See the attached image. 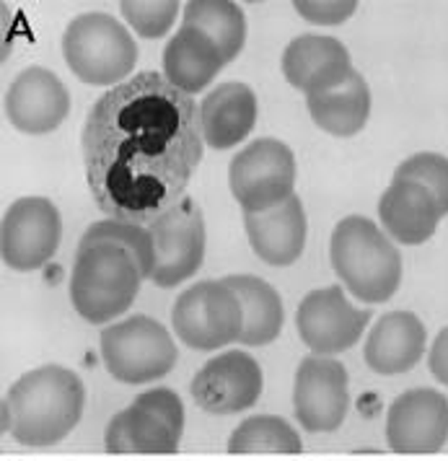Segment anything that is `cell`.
Masks as SVG:
<instances>
[{
  "instance_id": "20",
  "label": "cell",
  "mask_w": 448,
  "mask_h": 461,
  "mask_svg": "<svg viewBox=\"0 0 448 461\" xmlns=\"http://www.w3.org/2000/svg\"><path fill=\"white\" fill-rule=\"evenodd\" d=\"M256 125V96L252 86L228 81L205 94L200 104V127L205 146L228 150L238 146Z\"/></svg>"
},
{
  "instance_id": "6",
  "label": "cell",
  "mask_w": 448,
  "mask_h": 461,
  "mask_svg": "<svg viewBox=\"0 0 448 461\" xmlns=\"http://www.w3.org/2000/svg\"><path fill=\"white\" fill-rule=\"evenodd\" d=\"M99 345L109 376L120 384H148L164 378L179 357L166 327L143 314L104 327Z\"/></svg>"
},
{
  "instance_id": "14",
  "label": "cell",
  "mask_w": 448,
  "mask_h": 461,
  "mask_svg": "<svg viewBox=\"0 0 448 461\" xmlns=\"http://www.w3.org/2000/svg\"><path fill=\"white\" fill-rule=\"evenodd\" d=\"M448 440V399L435 389H409L386 412V443L397 454H433Z\"/></svg>"
},
{
  "instance_id": "7",
  "label": "cell",
  "mask_w": 448,
  "mask_h": 461,
  "mask_svg": "<svg viewBox=\"0 0 448 461\" xmlns=\"http://www.w3.org/2000/svg\"><path fill=\"white\" fill-rule=\"evenodd\" d=\"M171 327L187 348L218 350L241 339L244 309L226 280H202L174 301Z\"/></svg>"
},
{
  "instance_id": "30",
  "label": "cell",
  "mask_w": 448,
  "mask_h": 461,
  "mask_svg": "<svg viewBox=\"0 0 448 461\" xmlns=\"http://www.w3.org/2000/svg\"><path fill=\"white\" fill-rule=\"evenodd\" d=\"M293 8L299 11L300 19H306L309 23L337 26L358 11V3L355 0H296Z\"/></svg>"
},
{
  "instance_id": "12",
  "label": "cell",
  "mask_w": 448,
  "mask_h": 461,
  "mask_svg": "<svg viewBox=\"0 0 448 461\" xmlns=\"http://www.w3.org/2000/svg\"><path fill=\"white\" fill-rule=\"evenodd\" d=\"M371 319V312L355 309L347 301L340 285H329L300 298L296 330L314 356H337L363 337Z\"/></svg>"
},
{
  "instance_id": "8",
  "label": "cell",
  "mask_w": 448,
  "mask_h": 461,
  "mask_svg": "<svg viewBox=\"0 0 448 461\" xmlns=\"http://www.w3.org/2000/svg\"><path fill=\"white\" fill-rule=\"evenodd\" d=\"M228 185L244 212L278 208L293 197L296 156L278 138H259L231 158Z\"/></svg>"
},
{
  "instance_id": "25",
  "label": "cell",
  "mask_w": 448,
  "mask_h": 461,
  "mask_svg": "<svg viewBox=\"0 0 448 461\" xmlns=\"http://www.w3.org/2000/svg\"><path fill=\"white\" fill-rule=\"evenodd\" d=\"M184 26L200 29L231 63L246 44V16L234 0H190L182 11Z\"/></svg>"
},
{
  "instance_id": "26",
  "label": "cell",
  "mask_w": 448,
  "mask_h": 461,
  "mask_svg": "<svg viewBox=\"0 0 448 461\" xmlns=\"http://www.w3.org/2000/svg\"><path fill=\"white\" fill-rule=\"evenodd\" d=\"M299 430L275 415H255L238 422L231 438L228 454H300Z\"/></svg>"
},
{
  "instance_id": "28",
  "label": "cell",
  "mask_w": 448,
  "mask_h": 461,
  "mask_svg": "<svg viewBox=\"0 0 448 461\" xmlns=\"http://www.w3.org/2000/svg\"><path fill=\"white\" fill-rule=\"evenodd\" d=\"M120 11H122V19L135 29V34L146 40H158L169 34V29L176 22L179 11H184V5L179 0H122Z\"/></svg>"
},
{
  "instance_id": "18",
  "label": "cell",
  "mask_w": 448,
  "mask_h": 461,
  "mask_svg": "<svg viewBox=\"0 0 448 461\" xmlns=\"http://www.w3.org/2000/svg\"><path fill=\"white\" fill-rule=\"evenodd\" d=\"M427 348V330L423 319L412 312H389L365 339V363L381 376H397L412 371Z\"/></svg>"
},
{
  "instance_id": "15",
  "label": "cell",
  "mask_w": 448,
  "mask_h": 461,
  "mask_svg": "<svg viewBox=\"0 0 448 461\" xmlns=\"http://www.w3.org/2000/svg\"><path fill=\"white\" fill-rule=\"evenodd\" d=\"M70 112L65 84L42 65L22 70L5 91V117L26 135H47L63 125Z\"/></svg>"
},
{
  "instance_id": "21",
  "label": "cell",
  "mask_w": 448,
  "mask_h": 461,
  "mask_svg": "<svg viewBox=\"0 0 448 461\" xmlns=\"http://www.w3.org/2000/svg\"><path fill=\"white\" fill-rule=\"evenodd\" d=\"M182 430L148 402L135 397L128 410L109 420L104 443L112 454H174L179 448Z\"/></svg>"
},
{
  "instance_id": "11",
  "label": "cell",
  "mask_w": 448,
  "mask_h": 461,
  "mask_svg": "<svg viewBox=\"0 0 448 461\" xmlns=\"http://www.w3.org/2000/svg\"><path fill=\"white\" fill-rule=\"evenodd\" d=\"M350 407L347 368L332 356H306L296 368L293 412L303 430L332 433L337 430Z\"/></svg>"
},
{
  "instance_id": "9",
  "label": "cell",
  "mask_w": 448,
  "mask_h": 461,
  "mask_svg": "<svg viewBox=\"0 0 448 461\" xmlns=\"http://www.w3.org/2000/svg\"><path fill=\"white\" fill-rule=\"evenodd\" d=\"M148 230L156 252L150 280L158 288H174L197 275L205 259V218L193 197H182Z\"/></svg>"
},
{
  "instance_id": "29",
  "label": "cell",
  "mask_w": 448,
  "mask_h": 461,
  "mask_svg": "<svg viewBox=\"0 0 448 461\" xmlns=\"http://www.w3.org/2000/svg\"><path fill=\"white\" fill-rule=\"evenodd\" d=\"M394 179L399 182H417L438 200L444 218L448 215V158L441 153H415L405 158L397 171Z\"/></svg>"
},
{
  "instance_id": "27",
  "label": "cell",
  "mask_w": 448,
  "mask_h": 461,
  "mask_svg": "<svg viewBox=\"0 0 448 461\" xmlns=\"http://www.w3.org/2000/svg\"><path fill=\"white\" fill-rule=\"evenodd\" d=\"M104 241L117 244V247H122L125 252H130V257L135 259V265L140 267L143 280H146V277L150 280L156 252H153V236H150V230L146 229V226L128 223V221H114V218L96 221V223H91V226L84 230L78 249L91 247V244H104Z\"/></svg>"
},
{
  "instance_id": "3",
  "label": "cell",
  "mask_w": 448,
  "mask_h": 461,
  "mask_svg": "<svg viewBox=\"0 0 448 461\" xmlns=\"http://www.w3.org/2000/svg\"><path fill=\"white\" fill-rule=\"evenodd\" d=\"M329 257L342 285L363 303H384L399 291L402 254L365 215H347L335 226Z\"/></svg>"
},
{
  "instance_id": "24",
  "label": "cell",
  "mask_w": 448,
  "mask_h": 461,
  "mask_svg": "<svg viewBox=\"0 0 448 461\" xmlns=\"http://www.w3.org/2000/svg\"><path fill=\"white\" fill-rule=\"evenodd\" d=\"M223 280L234 288L244 309V332L238 342L249 348L275 342L285 321L278 291L256 275H228Z\"/></svg>"
},
{
  "instance_id": "17",
  "label": "cell",
  "mask_w": 448,
  "mask_h": 461,
  "mask_svg": "<svg viewBox=\"0 0 448 461\" xmlns=\"http://www.w3.org/2000/svg\"><path fill=\"white\" fill-rule=\"evenodd\" d=\"M244 229L256 257L273 267H288L299 262L306 249L309 223L299 194L264 212H244Z\"/></svg>"
},
{
  "instance_id": "31",
  "label": "cell",
  "mask_w": 448,
  "mask_h": 461,
  "mask_svg": "<svg viewBox=\"0 0 448 461\" xmlns=\"http://www.w3.org/2000/svg\"><path fill=\"white\" fill-rule=\"evenodd\" d=\"M427 368L441 384L448 386V327H444L433 339L430 353H427Z\"/></svg>"
},
{
  "instance_id": "1",
  "label": "cell",
  "mask_w": 448,
  "mask_h": 461,
  "mask_svg": "<svg viewBox=\"0 0 448 461\" xmlns=\"http://www.w3.org/2000/svg\"><path fill=\"white\" fill-rule=\"evenodd\" d=\"M200 106L164 73H138L91 106L81 150L88 189L114 221L146 226L174 208L202 161Z\"/></svg>"
},
{
  "instance_id": "16",
  "label": "cell",
  "mask_w": 448,
  "mask_h": 461,
  "mask_svg": "<svg viewBox=\"0 0 448 461\" xmlns=\"http://www.w3.org/2000/svg\"><path fill=\"white\" fill-rule=\"evenodd\" d=\"M353 73V58L337 37L300 34L282 52L285 81L306 96L332 91L345 84Z\"/></svg>"
},
{
  "instance_id": "19",
  "label": "cell",
  "mask_w": 448,
  "mask_h": 461,
  "mask_svg": "<svg viewBox=\"0 0 448 461\" xmlns=\"http://www.w3.org/2000/svg\"><path fill=\"white\" fill-rule=\"evenodd\" d=\"M379 218L391 241L420 247L435 233L444 212L438 200L423 185L391 179L379 200Z\"/></svg>"
},
{
  "instance_id": "10",
  "label": "cell",
  "mask_w": 448,
  "mask_h": 461,
  "mask_svg": "<svg viewBox=\"0 0 448 461\" xmlns=\"http://www.w3.org/2000/svg\"><path fill=\"white\" fill-rule=\"evenodd\" d=\"M63 221L52 200L22 197L5 210L0 223V257L11 270L44 267L60 247Z\"/></svg>"
},
{
  "instance_id": "13",
  "label": "cell",
  "mask_w": 448,
  "mask_h": 461,
  "mask_svg": "<svg viewBox=\"0 0 448 461\" xmlns=\"http://www.w3.org/2000/svg\"><path fill=\"white\" fill-rule=\"evenodd\" d=\"M264 376L255 357L241 350H228L211 357L193 378L197 407L211 415H234L255 407L262 394Z\"/></svg>"
},
{
  "instance_id": "23",
  "label": "cell",
  "mask_w": 448,
  "mask_h": 461,
  "mask_svg": "<svg viewBox=\"0 0 448 461\" xmlns=\"http://www.w3.org/2000/svg\"><path fill=\"white\" fill-rule=\"evenodd\" d=\"M309 114L321 132L332 138H353L358 135L371 117V88L363 73H353L347 81L332 91L317 96H306Z\"/></svg>"
},
{
  "instance_id": "2",
  "label": "cell",
  "mask_w": 448,
  "mask_h": 461,
  "mask_svg": "<svg viewBox=\"0 0 448 461\" xmlns=\"http://www.w3.org/2000/svg\"><path fill=\"white\" fill-rule=\"evenodd\" d=\"M85 407V386L63 366L23 374L3 402V430L23 446H52L73 433Z\"/></svg>"
},
{
  "instance_id": "4",
  "label": "cell",
  "mask_w": 448,
  "mask_h": 461,
  "mask_svg": "<svg viewBox=\"0 0 448 461\" xmlns=\"http://www.w3.org/2000/svg\"><path fill=\"white\" fill-rule=\"evenodd\" d=\"M143 275L135 259L117 244H91L76 254L70 275L73 309L91 324H107L132 306Z\"/></svg>"
},
{
  "instance_id": "5",
  "label": "cell",
  "mask_w": 448,
  "mask_h": 461,
  "mask_svg": "<svg viewBox=\"0 0 448 461\" xmlns=\"http://www.w3.org/2000/svg\"><path fill=\"white\" fill-rule=\"evenodd\" d=\"M67 68L88 86H120L138 65V44L125 23L104 11L81 14L63 34Z\"/></svg>"
},
{
  "instance_id": "22",
  "label": "cell",
  "mask_w": 448,
  "mask_h": 461,
  "mask_svg": "<svg viewBox=\"0 0 448 461\" xmlns=\"http://www.w3.org/2000/svg\"><path fill=\"white\" fill-rule=\"evenodd\" d=\"M223 55L200 29L182 26L164 50V78L184 94H197L213 84L223 70Z\"/></svg>"
}]
</instances>
